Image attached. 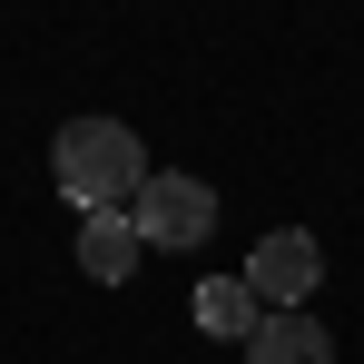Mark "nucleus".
Returning a JSON list of instances; mask_svg holds the SVG:
<instances>
[{
    "instance_id": "1",
    "label": "nucleus",
    "mask_w": 364,
    "mask_h": 364,
    "mask_svg": "<svg viewBox=\"0 0 364 364\" xmlns=\"http://www.w3.org/2000/svg\"><path fill=\"white\" fill-rule=\"evenodd\" d=\"M50 168H60L79 217H128L148 197V178H158L148 148H138V128H119V119H69L60 148H50Z\"/></svg>"
},
{
    "instance_id": "4",
    "label": "nucleus",
    "mask_w": 364,
    "mask_h": 364,
    "mask_svg": "<svg viewBox=\"0 0 364 364\" xmlns=\"http://www.w3.org/2000/svg\"><path fill=\"white\" fill-rule=\"evenodd\" d=\"M138 256H148V246H138L128 217H79V266H89L99 286H128V276H138Z\"/></svg>"
},
{
    "instance_id": "5",
    "label": "nucleus",
    "mask_w": 364,
    "mask_h": 364,
    "mask_svg": "<svg viewBox=\"0 0 364 364\" xmlns=\"http://www.w3.org/2000/svg\"><path fill=\"white\" fill-rule=\"evenodd\" d=\"M246 364H335V335L315 315H266L256 345H246Z\"/></svg>"
},
{
    "instance_id": "6",
    "label": "nucleus",
    "mask_w": 364,
    "mask_h": 364,
    "mask_svg": "<svg viewBox=\"0 0 364 364\" xmlns=\"http://www.w3.org/2000/svg\"><path fill=\"white\" fill-rule=\"evenodd\" d=\"M197 325H207V335H237V345H256L266 305H256V286H246V276H207V286H197Z\"/></svg>"
},
{
    "instance_id": "3",
    "label": "nucleus",
    "mask_w": 364,
    "mask_h": 364,
    "mask_svg": "<svg viewBox=\"0 0 364 364\" xmlns=\"http://www.w3.org/2000/svg\"><path fill=\"white\" fill-rule=\"evenodd\" d=\"M246 286H256V305H266V315H296V305L325 286V246L305 237V227L256 237V256H246Z\"/></svg>"
},
{
    "instance_id": "2",
    "label": "nucleus",
    "mask_w": 364,
    "mask_h": 364,
    "mask_svg": "<svg viewBox=\"0 0 364 364\" xmlns=\"http://www.w3.org/2000/svg\"><path fill=\"white\" fill-rule=\"evenodd\" d=\"M128 227H138V246H207V227H217V187L207 178H178V168H158L148 178V197L128 207Z\"/></svg>"
}]
</instances>
